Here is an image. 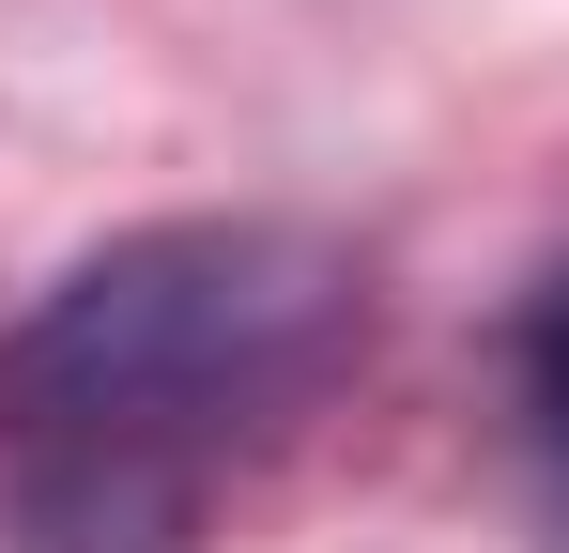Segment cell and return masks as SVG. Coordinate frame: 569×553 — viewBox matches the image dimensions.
Listing matches in <instances>:
<instances>
[{
    "label": "cell",
    "mask_w": 569,
    "mask_h": 553,
    "mask_svg": "<svg viewBox=\"0 0 569 553\" xmlns=\"http://www.w3.org/2000/svg\"><path fill=\"white\" fill-rule=\"evenodd\" d=\"M523 415H539V446L569 461V276L523 308Z\"/></svg>",
    "instance_id": "7a4b0ae2"
},
{
    "label": "cell",
    "mask_w": 569,
    "mask_h": 553,
    "mask_svg": "<svg viewBox=\"0 0 569 553\" xmlns=\"http://www.w3.org/2000/svg\"><path fill=\"white\" fill-rule=\"evenodd\" d=\"M370 354L355 247L292 215H154L0 323V539L216 553Z\"/></svg>",
    "instance_id": "6da1fadb"
}]
</instances>
